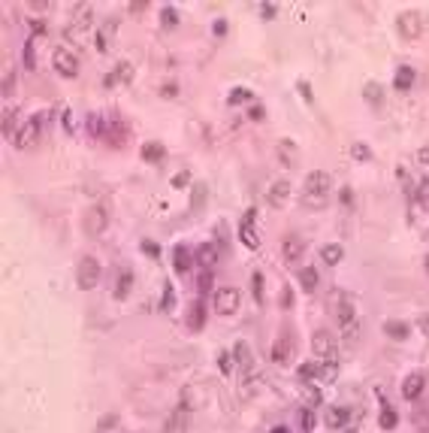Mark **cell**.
<instances>
[{
    "label": "cell",
    "instance_id": "cell-26",
    "mask_svg": "<svg viewBox=\"0 0 429 433\" xmlns=\"http://www.w3.org/2000/svg\"><path fill=\"white\" fill-rule=\"evenodd\" d=\"M251 294H254V303H257V306L266 303V294H263V273H260V270L251 273Z\"/></svg>",
    "mask_w": 429,
    "mask_h": 433
},
{
    "label": "cell",
    "instance_id": "cell-22",
    "mask_svg": "<svg viewBox=\"0 0 429 433\" xmlns=\"http://www.w3.org/2000/svg\"><path fill=\"white\" fill-rule=\"evenodd\" d=\"M163 155H166V149H163L160 142H154V139H148V142L142 146V158H145L148 164H157V161H160Z\"/></svg>",
    "mask_w": 429,
    "mask_h": 433
},
{
    "label": "cell",
    "instance_id": "cell-42",
    "mask_svg": "<svg viewBox=\"0 0 429 433\" xmlns=\"http://www.w3.org/2000/svg\"><path fill=\"white\" fill-rule=\"evenodd\" d=\"M302 203H305L309 209H324V206H327V197H309V194H302Z\"/></svg>",
    "mask_w": 429,
    "mask_h": 433
},
{
    "label": "cell",
    "instance_id": "cell-56",
    "mask_svg": "<svg viewBox=\"0 0 429 433\" xmlns=\"http://www.w3.org/2000/svg\"><path fill=\"white\" fill-rule=\"evenodd\" d=\"M417 158H420V164H429V146H426V149H420V155H417Z\"/></svg>",
    "mask_w": 429,
    "mask_h": 433
},
{
    "label": "cell",
    "instance_id": "cell-36",
    "mask_svg": "<svg viewBox=\"0 0 429 433\" xmlns=\"http://www.w3.org/2000/svg\"><path fill=\"white\" fill-rule=\"evenodd\" d=\"M160 18H163V24H166V27H175V24H178V15H175V9H172V6H163V9H160Z\"/></svg>",
    "mask_w": 429,
    "mask_h": 433
},
{
    "label": "cell",
    "instance_id": "cell-44",
    "mask_svg": "<svg viewBox=\"0 0 429 433\" xmlns=\"http://www.w3.org/2000/svg\"><path fill=\"white\" fill-rule=\"evenodd\" d=\"M302 388H305L309 403H312V406H321V391H318V388H312V385H302Z\"/></svg>",
    "mask_w": 429,
    "mask_h": 433
},
{
    "label": "cell",
    "instance_id": "cell-32",
    "mask_svg": "<svg viewBox=\"0 0 429 433\" xmlns=\"http://www.w3.org/2000/svg\"><path fill=\"white\" fill-rule=\"evenodd\" d=\"M299 379H302V385H312V379H318V364H302Z\"/></svg>",
    "mask_w": 429,
    "mask_h": 433
},
{
    "label": "cell",
    "instance_id": "cell-45",
    "mask_svg": "<svg viewBox=\"0 0 429 433\" xmlns=\"http://www.w3.org/2000/svg\"><path fill=\"white\" fill-rule=\"evenodd\" d=\"M24 64L33 70V39H27V42H24Z\"/></svg>",
    "mask_w": 429,
    "mask_h": 433
},
{
    "label": "cell",
    "instance_id": "cell-40",
    "mask_svg": "<svg viewBox=\"0 0 429 433\" xmlns=\"http://www.w3.org/2000/svg\"><path fill=\"white\" fill-rule=\"evenodd\" d=\"M245 100H251V91H248V88H233V91H230V103H245Z\"/></svg>",
    "mask_w": 429,
    "mask_h": 433
},
{
    "label": "cell",
    "instance_id": "cell-37",
    "mask_svg": "<svg viewBox=\"0 0 429 433\" xmlns=\"http://www.w3.org/2000/svg\"><path fill=\"white\" fill-rule=\"evenodd\" d=\"M233 364H236V361H233L227 352H221V355H218V367H221V373H224V376H230V373H233Z\"/></svg>",
    "mask_w": 429,
    "mask_h": 433
},
{
    "label": "cell",
    "instance_id": "cell-49",
    "mask_svg": "<svg viewBox=\"0 0 429 433\" xmlns=\"http://www.w3.org/2000/svg\"><path fill=\"white\" fill-rule=\"evenodd\" d=\"M260 12H263V18H272V15H275V6H272V3H263Z\"/></svg>",
    "mask_w": 429,
    "mask_h": 433
},
{
    "label": "cell",
    "instance_id": "cell-14",
    "mask_svg": "<svg viewBox=\"0 0 429 433\" xmlns=\"http://www.w3.org/2000/svg\"><path fill=\"white\" fill-rule=\"evenodd\" d=\"M287 197H290V182H287V179H275V182L266 188V200H269V206H284V203H287Z\"/></svg>",
    "mask_w": 429,
    "mask_h": 433
},
{
    "label": "cell",
    "instance_id": "cell-39",
    "mask_svg": "<svg viewBox=\"0 0 429 433\" xmlns=\"http://www.w3.org/2000/svg\"><path fill=\"white\" fill-rule=\"evenodd\" d=\"M115 424H118V415H103L100 424H97V433H109Z\"/></svg>",
    "mask_w": 429,
    "mask_h": 433
},
{
    "label": "cell",
    "instance_id": "cell-57",
    "mask_svg": "<svg viewBox=\"0 0 429 433\" xmlns=\"http://www.w3.org/2000/svg\"><path fill=\"white\" fill-rule=\"evenodd\" d=\"M272 433H287V427H275Z\"/></svg>",
    "mask_w": 429,
    "mask_h": 433
},
{
    "label": "cell",
    "instance_id": "cell-46",
    "mask_svg": "<svg viewBox=\"0 0 429 433\" xmlns=\"http://www.w3.org/2000/svg\"><path fill=\"white\" fill-rule=\"evenodd\" d=\"M366 97L378 103V100H381V85H372V82H369V85H366Z\"/></svg>",
    "mask_w": 429,
    "mask_h": 433
},
{
    "label": "cell",
    "instance_id": "cell-6",
    "mask_svg": "<svg viewBox=\"0 0 429 433\" xmlns=\"http://www.w3.org/2000/svg\"><path fill=\"white\" fill-rule=\"evenodd\" d=\"M330 185H333L330 173H324V170H312V173L305 176V185H302V194H309V197H327Z\"/></svg>",
    "mask_w": 429,
    "mask_h": 433
},
{
    "label": "cell",
    "instance_id": "cell-1",
    "mask_svg": "<svg viewBox=\"0 0 429 433\" xmlns=\"http://www.w3.org/2000/svg\"><path fill=\"white\" fill-rule=\"evenodd\" d=\"M330 309H333V318H336V324L342 327V333L351 340V333L357 330V309H354L351 294H345V291H330Z\"/></svg>",
    "mask_w": 429,
    "mask_h": 433
},
{
    "label": "cell",
    "instance_id": "cell-13",
    "mask_svg": "<svg viewBox=\"0 0 429 433\" xmlns=\"http://www.w3.org/2000/svg\"><path fill=\"white\" fill-rule=\"evenodd\" d=\"M215 309H218L221 315H233V312L239 309V291H236V288H221V291L215 294Z\"/></svg>",
    "mask_w": 429,
    "mask_h": 433
},
{
    "label": "cell",
    "instance_id": "cell-21",
    "mask_svg": "<svg viewBox=\"0 0 429 433\" xmlns=\"http://www.w3.org/2000/svg\"><path fill=\"white\" fill-rule=\"evenodd\" d=\"M197 261H200V264L209 270V267L218 261V249H215V243H203V246L197 249Z\"/></svg>",
    "mask_w": 429,
    "mask_h": 433
},
{
    "label": "cell",
    "instance_id": "cell-3",
    "mask_svg": "<svg viewBox=\"0 0 429 433\" xmlns=\"http://www.w3.org/2000/svg\"><path fill=\"white\" fill-rule=\"evenodd\" d=\"M76 282H79V288H82V291H91V288H97V285H100V264H97V258L85 255V258L79 261Z\"/></svg>",
    "mask_w": 429,
    "mask_h": 433
},
{
    "label": "cell",
    "instance_id": "cell-10",
    "mask_svg": "<svg viewBox=\"0 0 429 433\" xmlns=\"http://www.w3.org/2000/svg\"><path fill=\"white\" fill-rule=\"evenodd\" d=\"M36 139H39V118H30V121H24V124L18 127L12 146H15V149H33Z\"/></svg>",
    "mask_w": 429,
    "mask_h": 433
},
{
    "label": "cell",
    "instance_id": "cell-48",
    "mask_svg": "<svg viewBox=\"0 0 429 433\" xmlns=\"http://www.w3.org/2000/svg\"><path fill=\"white\" fill-rule=\"evenodd\" d=\"M12 85H15V76L6 70V73H3V94H12Z\"/></svg>",
    "mask_w": 429,
    "mask_h": 433
},
{
    "label": "cell",
    "instance_id": "cell-18",
    "mask_svg": "<svg viewBox=\"0 0 429 433\" xmlns=\"http://www.w3.org/2000/svg\"><path fill=\"white\" fill-rule=\"evenodd\" d=\"M239 236H242V243H245L248 249H257V246H260V239H257V230H254V224H251V212L242 218V224H239Z\"/></svg>",
    "mask_w": 429,
    "mask_h": 433
},
{
    "label": "cell",
    "instance_id": "cell-15",
    "mask_svg": "<svg viewBox=\"0 0 429 433\" xmlns=\"http://www.w3.org/2000/svg\"><path fill=\"white\" fill-rule=\"evenodd\" d=\"M423 388H426L423 373H411V376L402 382V397H405V400H417V397L423 394Z\"/></svg>",
    "mask_w": 429,
    "mask_h": 433
},
{
    "label": "cell",
    "instance_id": "cell-17",
    "mask_svg": "<svg viewBox=\"0 0 429 433\" xmlns=\"http://www.w3.org/2000/svg\"><path fill=\"white\" fill-rule=\"evenodd\" d=\"M191 264H194V261H191V249H188V246H175V249H172V270L185 276V273L191 270Z\"/></svg>",
    "mask_w": 429,
    "mask_h": 433
},
{
    "label": "cell",
    "instance_id": "cell-30",
    "mask_svg": "<svg viewBox=\"0 0 429 433\" xmlns=\"http://www.w3.org/2000/svg\"><path fill=\"white\" fill-rule=\"evenodd\" d=\"M12 127H15V112H12V109H3V139H9V142H15Z\"/></svg>",
    "mask_w": 429,
    "mask_h": 433
},
{
    "label": "cell",
    "instance_id": "cell-43",
    "mask_svg": "<svg viewBox=\"0 0 429 433\" xmlns=\"http://www.w3.org/2000/svg\"><path fill=\"white\" fill-rule=\"evenodd\" d=\"M188 182H191V173H188V170H181V173L172 176V188H185Z\"/></svg>",
    "mask_w": 429,
    "mask_h": 433
},
{
    "label": "cell",
    "instance_id": "cell-23",
    "mask_svg": "<svg viewBox=\"0 0 429 433\" xmlns=\"http://www.w3.org/2000/svg\"><path fill=\"white\" fill-rule=\"evenodd\" d=\"M318 282H321V279H318V270H315V267H302V270H299V285H302V291L312 294V291L318 288Z\"/></svg>",
    "mask_w": 429,
    "mask_h": 433
},
{
    "label": "cell",
    "instance_id": "cell-52",
    "mask_svg": "<svg viewBox=\"0 0 429 433\" xmlns=\"http://www.w3.org/2000/svg\"><path fill=\"white\" fill-rule=\"evenodd\" d=\"M342 203L348 206V203H354V194H351V188H342Z\"/></svg>",
    "mask_w": 429,
    "mask_h": 433
},
{
    "label": "cell",
    "instance_id": "cell-12",
    "mask_svg": "<svg viewBox=\"0 0 429 433\" xmlns=\"http://www.w3.org/2000/svg\"><path fill=\"white\" fill-rule=\"evenodd\" d=\"M302 252H305V243H302V236H296V233H287V236L281 239V258H284L287 264H296V261H302Z\"/></svg>",
    "mask_w": 429,
    "mask_h": 433
},
{
    "label": "cell",
    "instance_id": "cell-29",
    "mask_svg": "<svg viewBox=\"0 0 429 433\" xmlns=\"http://www.w3.org/2000/svg\"><path fill=\"white\" fill-rule=\"evenodd\" d=\"M384 333L393 340H405L408 336V324L405 321H384Z\"/></svg>",
    "mask_w": 429,
    "mask_h": 433
},
{
    "label": "cell",
    "instance_id": "cell-47",
    "mask_svg": "<svg viewBox=\"0 0 429 433\" xmlns=\"http://www.w3.org/2000/svg\"><path fill=\"white\" fill-rule=\"evenodd\" d=\"M197 285H200V291H209V288H212V273H209V270H203Z\"/></svg>",
    "mask_w": 429,
    "mask_h": 433
},
{
    "label": "cell",
    "instance_id": "cell-35",
    "mask_svg": "<svg viewBox=\"0 0 429 433\" xmlns=\"http://www.w3.org/2000/svg\"><path fill=\"white\" fill-rule=\"evenodd\" d=\"M417 197H420L423 209H429V179H426V176H423V179L417 182Z\"/></svg>",
    "mask_w": 429,
    "mask_h": 433
},
{
    "label": "cell",
    "instance_id": "cell-33",
    "mask_svg": "<svg viewBox=\"0 0 429 433\" xmlns=\"http://www.w3.org/2000/svg\"><path fill=\"white\" fill-rule=\"evenodd\" d=\"M299 427L309 433L315 427V412H312V406H305V409H299Z\"/></svg>",
    "mask_w": 429,
    "mask_h": 433
},
{
    "label": "cell",
    "instance_id": "cell-5",
    "mask_svg": "<svg viewBox=\"0 0 429 433\" xmlns=\"http://www.w3.org/2000/svg\"><path fill=\"white\" fill-rule=\"evenodd\" d=\"M82 227H85L88 236H100V233L109 227V212H106L103 206H91V209L85 212V218H82Z\"/></svg>",
    "mask_w": 429,
    "mask_h": 433
},
{
    "label": "cell",
    "instance_id": "cell-51",
    "mask_svg": "<svg viewBox=\"0 0 429 433\" xmlns=\"http://www.w3.org/2000/svg\"><path fill=\"white\" fill-rule=\"evenodd\" d=\"M417 327H420V330H423V333H426V336H429V312H426V315H420V321H417Z\"/></svg>",
    "mask_w": 429,
    "mask_h": 433
},
{
    "label": "cell",
    "instance_id": "cell-8",
    "mask_svg": "<svg viewBox=\"0 0 429 433\" xmlns=\"http://www.w3.org/2000/svg\"><path fill=\"white\" fill-rule=\"evenodd\" d=\"M396 24H399V33H402L405 39H417V36L423 33V18H420V12H414V9L402 12Z\"/></svg>",
    "mask_w": 429,
    "mask_h": 433
},
{
    "label": "cell",
    "instance_id": "cell-28",
    "mask_svg": "<svg viewBox=\"0 0 429 433\" xmlns=\"http://www.w3.org/2000/svg\"><path fill=\"white\" fill-rule=\"evenodd\" d=\"M393 85H396L399 91H408V88L414 85V70H411V67H399V73H396Z\"/></svg>",
    "mask_w": 429,
    "mask_h": 433
},
{
    "label": "cell",
    "instance_id": "cell-27",
    "mask_svg": "<svg viewBox=\"0 0 429 433\" xmlns=\"http://www.w3.org/2000/svg\"><path fill=\"white\" fill-rule=\"evenodd\" d=\"M233 358H236V364L242 370H251V349H248V343H236L233 346Z\"/></svg>",
    "mask_w": 429,
    "mask_h": 433
},
{
    "label": "cell",
    "instance_id": "cell-25",
    "mask_svg": "<svg viewBox=\"0 0 429 433\" xmlns=\"http://www.w3.org/2000/svg\"><path fill=\"white\" fill-rule=\"evenodd\" d=\"M321 258L333 267V264H339V261L345 258V252H342V246H339V243H327V246L321 249Z\"/></svg>",
    "mask_w": 429,
    "mask_h": 433
},
{
    "label": "cell",
    "instance_id": "cell-9",
    "mask_svg": "<svg viewBox=\"0 0 429 433\" xmlns=\"http://www.w3.org/2000/svg\"><path fill=\"white\" fill-rule=\"evenodd\" d=\"M293 346H296V343H293V333H290V330L278 333V340L272 343V361H275V364H281V367H284V364H290V358H293Z\"/></svg>",
    "mask_w": 429,
    "mask_h": 433
},
{
    "label": "cell",
    "instance_id": "cell-55",
    "mask_svg": "<svg viewBox=\"0 0 429 433\" xmlns=\"http://www.w3.org/2000/svg\"><path fill=\"white\" fill-rule=\"evenodd\" d=\"M224 30H227V21H224V18H221V21H215V33H224Z\"/></svg>",
    "mask_w": 429,
    "mask_h": 433
},
{
    "label": "cell",
    "instance_id": "cell-2",
    "mask_svg": "<svg viewBox=\"0 0 429 433\" xmlns=\"http://www.w3.org/2000/svg\"><path fill=\"white\" fill-rule=\"evenodd\" d=\"M127 136H130V127H127V121L121 118V112H106V115H103V136H100V139H106V142H112V146H124Z\"/></svg>",
    "mask_w": 429,
    "mask_h": 433
},
{
    "label": "cell",
    "instance_id": "cell-53",
    "mask_svg": "<svg viewBox=\"0 0 429 433\" xmlns=\"http://www.w3.org/2000/svg\"><path fill=\"white\" fill-rule=\"evenodd\" d=\"M299 91H302V97H305V100H312V91H309V82H299Z\"/></svg>",
    "mask_w": 429,
    "mask_h": 433
},
{
    "label": "cell",
    "instance_id": "cell-11",
    "mask_svg": "<svg viewBox=\"0 0 429 433\" xmlns=\"http://www.w3.org/2000/svg\"><path fill=\"white\" fill-rule=\"evenodd\" d=\"M324 421H327V427L330 430H345L348 424H351V406H327V412H324Z\"/></svg>",
    "mask_w": 429,
    "mask_h": 433
},
{
    "label": "cell",
    "instance_id": "cell-4",
    "mask_svg": "<svg viewBox=\"0 0 429 433\" xmlns=\"http://www.w3.org/2000/svg\"><path fill=\"white\" fill-rule=\"evenodd\" d=\"M312 349H315V355L321 361H339V346H336L333 333H327V330H315L312 333Z\"/></svg>",
    "mask_w": 429,
    "mask_h": 433
},
{
    "label": "cell",
    "instance_id": "cell-19",
    "mask_svg": "<svg viewBox=\"0 0 429 433\" xmlns=\"http://www.w3.org/2000/svg\"><path fill=\"white\" fill-rule=\"evenodd\" d=\"M278 155L284 158V167H293L299 161V152H296V142L293 139H281L278 142Z\"/></svg>",
    "mask_w": 429,
    "mask_h": 433
},
{
    "label": "cell",
    "instance_id": "cell-31",
    "mask_svg": "<svg viewBox=\"0 0 429 433\" xmlns=\"http://www.w3.org/2000/svg\"><path fill=\"white\" fill-rule=\"evenodd\" d=\"M396 424H399V415H396L390 406H384V409H381V430H393Z\"/></svg>",
    "mask_w": 429,
    "mask_h": 433
},
{
    "label": "cell",
    "instance_id": "cell-34",
    "mask_svg": "<svg viewBox=\"0 0 429 433\" xmlns=\"http://www.w3.org/2000/svg\"><path fill=\"white\" fill-rule=\"evenodd\" d=\"M130 282H133V276H130V273H121V279H118V288H115V297H127V291H130Z\"/></svg>",
    "mask_w": 429,
    "mask_h": 433
},
{
    "label": "cell",
    "instance_id": "cell-38",
    "mask_svg": "<svg viewBox=\"0 0 429 433\" xmlns=\"http://www.w3.org/2000/svg\"><path fill=\"white\" fill-rule=\"evenodd\" d=\"M414 427L420 433H429V412H420V409L414 412Z\"/></svg>",
    "mask_w": 429,
    "mask_h": 433
},
{
    "label": "cell",
    "instance_id": "cell-24",
    "mask_svg": "<svg viewBox=\"0 0 429 433\" xmlns=\"http://www.w3.org/2000/svg\"><path fill=\"white\" fill-rule=\"evenodd\" d=\"M209 200V188L203 185V182H197L194 188H191V209L197 212V209H203V203Z\"/></svg>",
    "mask_w": 429,
    "mask_h": 433
},
{
    "label": "cell",
    "instance_id": "cell-7",
    "mask_svg": "<svg viewBox=\"0 0 429 433\" xmlns=\"http://www.w3.org/2000/svg\"><path fill=\"white\" fill-rule=\"evenodd\" d=\"M51 61H54V70H57L60 76H67V79H73V76L79 73V58H76L70 49H64V45H57V49H54Z\"/></svg>",
    "mask_w": 429,
    "mask_h": 433
},
{
    "label": "cell",
    "instance_id": "cell-16",
    "mask_svg": "<svg viewBox=\"0 0 429 433\" xmlns=\"http://www.w3.org/2000/svg\"><path fill=\"white\" fill-rule=\"evenodd\" d=\"M188 327L191 330H203V324H206V306H203V300H194L191 306H188Z\"/></svg>",
    "mask_w": 429,
    "mask_h": 433
},
{
    "label": "cell",
    "instance_id": "cell-20",
    "mask_svg": "<svg viewBox=\"0 0 429 433\" xmlns=\"http://www.w3.org/2000/svg\"><path fill=\"white\" fill-rule=\"evenodd\" d=\"M336 376H339V361H321L318 364V382H336Z\"/></svg>",
    "mask_w": 429,
    "mask_h": 433
},
{
    "label": "cell",
    "instance_id": "cell-50",
    "mask_svg": "<svg viewBox=\"0 0 429 433\" xmlns=\"http://www.w3.org/2000/svg\"><path fill=\"white\" fill-rule=\"evenodd\" d=\"M248 115H251L254 121H260V118H263L266 112H263V106H251V112H248Z\"/></svg>",
    "mask_w": 429,
    "mask_h": 433
},
{
    "label": "cell",
    "instance_id": "cell-54",
    "mask_svg": "<svg viewBox=\"0 0 429 433\" xmlns=\"http://www.w3.org/2000/svg\"><path fill=\"white\" fill-rule=\"evenodd\" d=\"M142 249H145V252H148V255H157V252H160V249H157V246H154V243H142Z\"/></svg>",
    "mask_w": 429,
    "mask_h": 433
},
{
    "label": "cell",
    "instance_id": "cell-41",
    "mask_svg": "<svg viewBox=\"0 0 429 433\" xmlns=\"http://www.w3.org/2000/svg\"><path fill=\"white\" fill-rule=\"evenodd\" d=\"M351 155H354L357 161H369V158H372V152H369L363 142H354V146H351Z\"/></svg>",
    "mask_w": 429,
    "mask_h": 433
}]
</instances>
